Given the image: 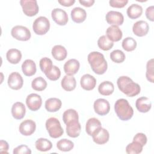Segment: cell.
Returning a JSON list of instances; mask_svg holds the SVG:
<instances>
[{
	"label": "cell",
	"mask_w": 154,
	"mask_h": 154,
	"mask_svg": "<svg viewBox=\"0 0 154 154\" xmlns=\"http://www.w3.org/2000/svg\"><path fill=\"white\" fill-rule=\"evenodd\" d=\"M11 34L13 38L20 41H28L31 36L29 29L22 25H16L13 27Z\"/></svg>",
	"instance_id": "obj_7"
},
{
	"label": "cell",
	"mask_w": 154,
	"mask_h": 154,
	"mask_svg": "<svg viewBox=\"0 0 154 154\" xmlns=\"http://www.w3.org/2000/svg\"><path fill=\"white\" fill-rule=\"evenodd\" d=\"M45 125L49 136L53 138H59L64 133L60 121L55 117L49 118L46 120Z\"/></svg>",
	"instance_id": "obj_4"
},
{
	"label": "cell",
	"mask_w": 154,
	"mask_h": 154,
	"mask_svg": "<svg viewBox=\"0 0 154 154\" xmlns=\"http://www.w3.org/2000/svg\"><path fill=\"white\" fill-rule=\"evenodd\" d=\"M31 87L34 90L41 91L46 88L47 82L42 76H38L32 80L31 82Z\"/></svg>",
	"instance_id": "obj_33"
},
{
	"label": "cell",
	"mask_w": 154,
	"mask_h": 154,
	"mask_svg": "<svg viewBox=\"0 0 154 154\" xmlns=\"http://www.w3.org/2000/svg\"><path fill=\"white\" fill-rule=\"evenodd\" d=\"M71 18L72 20L77 23L83 22L87 17L85 10L81 7H75L71 11Z\"/></svg>",
	"instance_id": "obj_22"
},
{
	"label": "cell",
	"mask_w": 154,
	"mask_h": 154,
	"mask_svg": "<svg viewBox=\"0 0 154 154\" xmlns=\"http://www.w3.org/2000/svg\"><path fill=\"white\" fill-rule=\"evenodd\" d=\"M36 65L35 62L30 59H27L22 64L23 73L26 76H31L36 72Z\"/></svg>",
	"instance_id": "obj_24"
},
{
	"label": "cell",
	"mask_w": 154,
	"mask_h": 154,
	"mask_svg": "<svg viewBox=\"0 0 154 154\" xmlns=\"http://www.w3.org/2000/svg\"><path fill=\"white\" fill-rule=\"evenodd\" d=\"M125 54L120 49H116L110 53L111 60L116 63H122L125 60Z\"/></svg>",
	"instance_id": "obj_38"
},
{
	"label": "cell",
	"mask_w": 154,
	"mask_h": 154,
	"mask_svg": "<svg viewBox=\"0 0 154 154\" xmlns=\"http://www.w3.org/2000/svg\"><path fill=\"white\" fill-rule=\"evenodd\" d=\"M52 57L58 61H63L66 59L67 55L66 49L62 45L54 46L51 51Z\"/></svg>",
	"instance_id": "obj_26"
},
{
	"label": "cell",
	"mask_w": 154,
	"mask_h": 154,
	"mask_svg": "<svg viewBox=\"0 0 154 154\" xmlns=\"http://www.w3.org/2000/svg\"><path fill=\"white\" fill-rule=\"evenodd\" d=\"M26 104L31 111H37L40 108L42 104V97L36 93H31L26 97Z\"/></svg>",
	"instance_id": "obj_10"
},
{
	"label": "cell",
	"mask_w": 154,
	"mask_h": 154,
	"mask_svg": "<svg viewBox=\"0 0 154 154\" xmlns=\"http://www.w3.org/2000/svg\"><path fill=\"white\" fill-rule=\"evenodd\" d=\"M101 128L102 125L100 122L94 117L89 119L85 125V131L90 136H92L97 133Z\"/></svg>",
	"instance_id": "obj_15"
},
{
	"label": "cell",
	"mask_w": 154,
	"mask_h": 154,
	"mask_svg": "<svg viewBox=\"0 0 154 154\" xmlns=\"http://www.w3.org/2000/svg\"><path fill=\"white\" fill-rule=\"evenodd\" d=\"M79 2L84 7H90L94 4L95 1L94 0H79Z\"/></svg>",
	"instance_id": "obj_48"
},
{
	"label": "cell",
	"mask_w": 154,
	"mask_h": 154,
	"mask_svg": "<svg viewBox=\"0 0 154 154\" xmlns=\"http://www.w3.org/2000/svg\"><path fill=\"white\" fill-rule=\"evenodd\" d=\"M80 67V63L78 60L72 58L69 60L64 64V70L66 75L73 76L76 74Z\"/></svg>",
	"instance_id": "obj_18"
},
{
	"label": "cell",
	"mask_w": 154,
	"mask_h": 154,
	"mask_svg": "<svg viewBox=\"0 0 154 154\" xmlns=\"http://www.w3.org/2000/svg\"><path fill=\"white\" fill-rule=\"evenodd\" d=\"M9 145L8 143L3 140L0 141V152L1 153H8Z\"/></svg>",
	"instance_id": "obj_46"
},
{
	"label": "cell",
	"mask_w": 154,
	"mask_h": 154,
	"mask_svg": "<svg viewBox=\"0 0 154 154\" xmlns=\"http://www.w3.org/2000/svg\"><path fill=\"white\" fill-rule=\"evenodd\" d=\"M149 29V26L147 22L144 20H138L132 26V31L138 37L146 35Z\"/></svg>",
	"instance_id": "obj_16"
},
{
	"label": "cell",
	"mask_w": 154,
	"mask_h": 154,
	"mask_svg": "<svg viewBox=\"0 0 154 154\" xmlns=\"http://www.w3.org/2000/svg\"><path fill=\"white\" fill-rule=\"evenodd\" d=\"M61 85L64 90L67 91H70L75 90L76 88V81L73 76L66 75L62 79Z\"/></svg>",
	"instance_id": "obj_25"
},
{
	"label": "cell",
	"mask_w": 154,
	"mask_h": 154,
	"mask_svg": "<svg viewBox=\"0 0 154 154\" xmlns=\"http://www.w3.org/2000/svg\"><path fill=\"white\" fill-rule=\"evenodd\" d=\"M62 105L60 99L56 97H52L47 99L45 102V108L49 112H57Z\"/></svg>",
	"instance_id": "obj_27"
},
{
	"label": "cell",
	"mask_w": 154,
	"mask_h": 154,
	"mask_svg": "<svg viewBox=\"0 0 154 154\" xmlns=\"http://www.w3.org/2000/svg\"><path fill=\"white\" fill-rule=\"evenodd\" d=\"M93 106L95 112L99 116H105L110 110L109 103L105 99L99 98L96 100Z\"/></svg>",
	"instance_id": "obj_8"
},
{
	"label": "cell",
	"mask_w": 154,
	"mask_h": 154,
	"mask_svg": "<svg viewBox=\"0 0 154 154\" xmlns=\"http://www.w3.org/2000/svg\"><path fill=\"white\" fill-rule=\"evenodd\" d=\"M7 60L9 63L13 64H18L22 59V53L17 49H10L6 54Z\"/></svg>",
	"instance_id": "obj_28"
},
{
	"label": "cell",
	"mask_w": 154,
	"mask_h": 154,
	"mask_svg": "<svg viewBox=\"0 0 154 154\" xmlns=\"http://www.w3.org/2000/svg\"><path fill=\"white\" fill-rule=\"evenodd\" d=\"M135 106L139 112L145 113L151 109L152 103L148 97H141L137 99Z\"/></svg>",
	"instance_id": "obj_21"
},
{
	"label": "cell",
	"mask_w": 154,
	"mask_h": 154,
	"mask_svg": "<svg viewBox=\"0 0 154 154\" xmlns=\"http://www.w3.org/2000/svg\"><path fill=\"white\" fill-rule=\"evenodd\" d=\"M35 122L31 119H26L23 121L19 125V130L20 133L24 136H29L35 131Z\"/></svg>",
	"instance_id": "obj_12"
},
{
	"label": "cell",
	"mask_w": 154,
	"mask_h": 154,
	"mask_svg": "<svg viewBox=\"0 0 154 154\" xmlns=\"http://www.w3.org/2000/svg\"><path fill=\"white\" fill-rule=\"evenodd\" d=\"M114 111L117 117L123 121L130 120L134 115L132 107L125 99H119L116 102Z\"/></svg>",
	"instance_id": "obj_3"
},
{
	"label": "cell",
	"mask_w": 154,
	"mask_h": 154,
	"mask_svg": "<svg viewBox=\"0 0 154 154\" xmlns=\"http://www.w3.org/2000/svg\"><path fill=\"white\" fill-rule=\"evenodd\" d=\"M66 125V133L68 136L72 138H76L80 135L81 126L78 120H72Z\"/></svg>",
	"instance_id": "obj_14"
},
{
	"label": "cell",
	"mask_w": 154,
	"mask_h": 154,
	"mask_svg": "<svg viewBox=\"0 0 154 154\" xmlns=\"http://www.w3.org/2000/svg\"><path fill=\"white\" fill-rule=\"evenodd\" d=\"M122 46L124 50L128 52H131L135 49L137 47V42L134 38L128 37L123 40Z\"/></svg>",
	"instance_id": "obj_35"
},
{
	"label": "cell",
	"mask_w": 154,
	"mask_h": 154,
	"mask_svg": "<svg viewBox=\"0 0 154 154\" xmlns=\"http://www.w3.org/2000/svg\"><path fill=\"white\" fill-rule=\"evenodd\" d=\"M93 141L97 144H104L107 143L109 138L108 131L105 128H101L97 133L92 135Z\"/></svg>",
	"instance_id": "obj_23"
},
{
	"label": "cell",
	"mask_w": 154,
	"mask_h": 154,
	"mask_svg": "<svg viewBox=\"0 0 154 154\" xmlns=\"http://www.w3.org/2000/svg\"><path fill=\"white\" fill-rule=\"evenodd\" d=\"M119 89L128 97H134L140 93L141 88L138 84L134 82L127 76H122L117 79Z\"/></svg>",
	"instance_id": "obj_1"
},
{
	"label": "cell",
	"mask_w": 154,
	"mask_h": 154,
	"mask_svg": "<svg viewBox=\"0 0 154 154\" xmlns=\"http://www.w3.org/2000/svg\"><path fill=\"white\" fill-rule=\"evenodd\" d=\"M98 47L103 51H108L111 49L113 46L114 43L111 41L106 35H102L97 40Z\"/></svg>",
	"instance_id": "obj_32"
},
{
	"label": "cell",
	"mask_w": 154,
	"mask_h": 154,
	"mask_svg": "<svg viewBox=\"0 0 154 154\" xmlns=\"http://www.w3.org/2000/svg\"><path fill=\"white\" fill-rule=\"evenodd\" d=\"M145 14L147 19L152 22L154 21V7L153 5L147 8Z\"/></svg>",
	"instance_id": "obj_45"
},
{
	"label": "cell",
	"mask_w": 154,
	"mask_h": 154,
	"mask_svg": "<svg viewBox=\"0 0 154 154\" xmlns=\"http://www.w3.org/2000/svg\"><path fill=\"white\" fill-rule=\"evenodd\" d=\"M74 120H79L78 113L76 110L74 109H69L63 112V120L65 124Z\"/></svg>",
	"instance_id": "obj_36"
},
{
	"label": "cell",
	"mask_w": 154,
	"mask_h": 154,
	"mask_svg": "<svg viewBox=\"0 0 154 154\" xmlns=\"http://www.w3.org/2000/svg\"><path fill=\"white\" fill-rule=\"evenodd\" d=\"M20 4L23 13L27 16L32 17L36 15L39 11L36 0H21L20 1Z\"/></svg>",
	"instance_id": "obj_6"
},
{
	"label": "cell",
	"mask_w": 154,
	"mask_h": 154,
	"mask_svg": "<svg viewBox=\"0 0 154 154\" xmlns=\"http://www.w3.org/2000/svg\"><path fill=\"white\" fill-rule=\"evenodd\" d=\"M87 60L92 70L97 75L104 74L108 68V64L103 55L97 51L90 52L87 57Z\"/></svg>",
	"instance_id": "obj_2"
},
{
	"label": "cell",
	"mask_w": 154,
	"mask_h": 154,
	"mask_svg": "<svg viewBox=\"0 0 154 154\" xmlns=\"http://www.w3.org/2000/svg\"><path fill=\"white\" fill-rule=\"evenodd\" d=\"M36 149L41 152H46L51 150L52 147V144L51 141L46 138H40L35 143Z\"/></svg>",
	"instance_id": "obj_31"
},
{
	"label": "cell",
	"mask_w": 154,
	"mask_h": 154,
	"mask_svg": "<svg viewBox=\"0 0 154 154\" xmlns=\"http://www.w3.org/2000/svg\"><path fill=\"white\" fill-rule=\"evenodd\" d=\"M128 16L131 19H135L140 17L143 13V8L137 4L131 5L126 10Z\"/></svg>",
	"instance_id": "obj_29"
},
{
	"label": "cell",
	"mask_w": 154,
	"mask_h": 154,
	"mask_svg": "<svg viewBox=\"0 0 154 154\" xmlns=\"http://www.w3.org/2000/svg\"><path fill=\"white\" fill-rule=\"evenodd\" d=\"M13 153L14 154H31V150L26 145L22 144L14 148Z\"/></svg>",
	"instance_id": "obj_42"
},
{
	"label": "cell",
	"mask_w": 154,
	"mask_h": 154,
	"mask_svg": "<svg viewBox=\"0 0 154 154\" xmlns=\"http://www.w3.org/2000/svg\"><path fill=\"white\" fill-rule=\"evenodd\" d=\"M50 28V22L48 18L45 16L37 17L32 24V29L37 35H45Z\"/></svg>",
	"instance_id": "obj_5"
},
{
	"label": "cell",
	"mask_w": 154,
	"mask_h": 154,
	"mask_svg": "<svg viewBox=\"0 0 154 154\" xmlns=\"http://www.w3.org/2000/svg\"><path fill=\"white\" fill-rule=\"evenodd\" d=\"M143 147L141 144L133 141L126 147V152L128 154H138L142 152Z\"/></svg>",
	"instance_id": "obj_37"
},
{
	"label": "cell",
	"mask_w": 154,
	"mask_h": 154,
	"mask_svg": "<svg viewBox=\"0 0 154 154\" xmlns=\"http://www.w3.org/2000/svg\"><path fill=\"white\" fill-rule=\"evenodd\" d=\"M105 19L107 23L112 25H122L124 22V17L122 13L116 11H108L106 14Z\"/></svg>",
	"instance_id": "obj_13"
},
{
	"label": "cell",
	"mask_w": 154,
	"mask_h": 154,
	"mask_svg": "<svg viewBox=\"0 0 154 154\" xmlns=\"http://www.w3.org/2000/svg\"><path fill=\"white\" fill-rule=\"evenodd\" d=\"M45 75L49 80L55 81L60 78L61 76V71L57 66H53L51 70L46 73Z\"/></svg>",
	"instance_id": "obj_40"
},
{
	"label": "cell",
	"mask_w": 154,
	"mask_h": 154,
	"mask_svg": "<svg viewBox=\"0 0 154 154\" xmlns=\"http://www.w3.org/2000/svg\"><path fill=\"white\" fill-rule=\"evenodd\" d=\"M146 76L147 79L152 82L153 83V59L152 58L149 60L146 64Z\"/></svg>",
	"instance_id": "obj_41"
},
{
	"label": "cell",
	"mask_w": 154,
	"mask_h": 154,
	"mask_svg": "<svg viewBox=\"0 0 154 154\" xmlns=\"http://www.w3.org/2000/svg\"><path fill=\"white\" fill-rule=\"evenodd\" d=\"M128 2V0H110L109 5L114 8H123Z\"/></svg>",
	"instance_id": "obj_44"
},
{
	"label": "cell",
	"mask_w": 154,
	"mask_h": 154,
	"mask_svg": "<svg viewBox=\"0 0 154 154\" xmlns=\"http://www.w3.org/2000/svg\"><path fill=\"white\" fill-rule=\"evenodd\" d=\"M39 66H40V68L41 70L45 74H46L51 70V69L53 66L52 61L49 58H47V57L42 58L40 60Z\"/></svg>",
	"instance_id": "obj_39"
},
{
	"label": "cell",
	"mask_w": 154,
	"mask_h": 154,
	"mask_svg": "<svg viewBox=\"0 0 154 154\" xmlns=\"http://www.w3.org/2000/svg\"><path fill=\"white\" fill-rule=\"evenodd\" d=\"M133 141H137L141 144L143 146H144L147 143V138L146 135L143 133H137L133 138Z\"/></svg>",
	"instance_id": "obj_43"
},
{
	"label": "cell",
	"mask_w": 154,
	"mask_h": 154,
	"mask_svg": "<svg viewBox=\"0 0 154 154\" xmlns=\"http://www.w3.org/2000/svg\"><path fill=\"white\" fill-rule=\"evenodd\" d=\"M51 17L53 20L58 25H65L68 22V16L67 13L63 9L56 8L52 10Z\"/></svg>",
	"instance_id": "obj_11"
},
{
	"label": "cell",
	"mask_w": 154,
	"mask_h": 154,
	"mask_svg": "<svg viewBox=\"0 0 154 154\" xmlns=\"http://www.w3.org/2000/svg\"><path fill=\"white\" fill-rule=\"evenodd\" d=\"M59 4L64 7H70L75 2V0H60L58 1Z\"/></svg>",
	"instance_id": "obj_47"
},
{
	"label": "cell",
	"mask_w": 154,
	"mask_h": 154,
	"mask_svg": "<svg viewBox=\"0 0 154 154\" xmlns=\"http://www.w3.org/2000/svg\"><path fill=\"white\" fill-rule=\"evenodd\" d=\"M80 84L84 90L90 91L93 90L96 87V79L93 76L90 74H85L81 78Z\"/></svg>",
	"instance_id": "obj_17"
},
{
	"label": "cell",
	"mask_w": 154,
	"mask_h": 154,
	"mask_svg": "<svg viewBox=\"0 0 154 154\" xmlns=\"http://www.w3.org/2000/svg\"><path fill=\"white\" fill-rule=\"evenodd\" d=\"M106 36L112 42H118L122 38L123 33L118 26L111 25L106 29Z\"/></svg>",
	"instance_id": "obj_19"
},
{
	"label": "cell",
	"mask_w": 154,
	"mask_h": 154,
	"mask_svg": "<svg viewBox=\"0 0 154 154\" xmlns=\"http://www.w3.org/2000/svg\"><path fill=\"white\" fill-rule=\"evenodd\" d=\"M26 108L24 104L20 102H15L11 107V114L16 120L23 119L25 115Z\"/></svg>",
	"instance_id": "obj_20"
},
{
	"label": "cell",
	"mask_w": 154,
	"mask_h": 154,
	"mask_svg": "<svg viewBox=\"0 0 154 154\" xmlns=\"http://www.w3.org/2000/svg\"><path fill=\"white\" fill-rule=\"evenodd\" d=\"M73 147V143L72 141L66 138L61 139L57 143V147L59 150L62 152L70 151Z\"/></svg>",
	"instance_id": "obj_34"
},
{
	"label": "cell",
	"mask_w": 154,
	"mask_h": 154,
	"mask_svg": "<svg viewBox=\"0 0 154 154\" xmlns=\"http://www.w3.org/2000/svg\"><path fill=\"white\" fill-rule=\"evenodd\" d=\"M8 87L14 90L20 89L23 84V80L21 75L16 72L11 73L7 81Z\"/></svg>",
	"instance_id": "obj_9"
},
{
	"label": "cell",
	"mask_w": 154,
	"mask_h": 154,
	"mask_svg": "<svg viewBox=\"0 0 154 154\" xmlns=\"http://www.w3.org/2000/svg\"><path fill=\"white\" fill-rule=\"evenodd\" d=\"M114 90V84L108 81L101 82L98 87L99 93L103 96H109Z\"/></svg>",
	"instance_id": "obj_30"
}]
</instances>
